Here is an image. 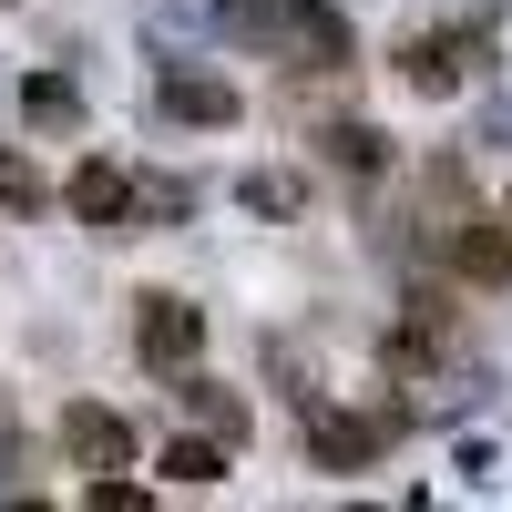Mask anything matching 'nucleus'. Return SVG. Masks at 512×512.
I'll list each match as a JSON object with an SVG mask.
<instances>
[{
    "label": "nucleus",
    "instance_id": "1",
    "mask_svg": "<svg viewBox=\"0 0 512 512\" xmlns=\"http://www.w3.org/2000/svg\"><path fill=\"white\" fill-rule=\"evenodd\" d=\"M154 103H164V123H195V134H226V123L246 113V93H236L226 72H205V62H164Z\"/></svg>",
    "mask_w": 512,
    "mask_h": 512
},
{
    "label": "nucleus",
    "instance_id": "2",
    "mask_svg": "<svg viewBox=\"0 0 512 512\" xmlns=\"http://www.w3.org/2000/svg\"><path fill=\"white\" fill-rule=\"evenodd\" d=\"M62 195H72V216H82V226L134 236V175H123V164H103V154H93V164H72V185H62Z\"/></svg>",
    "mask_w": 512,
    "mask_h": 512
},
{
    "label": "nucleus",
    "instance_id": "3",
    "mask_svg": "<svg viewBox=\"0 0 512 512\" xmlns=\"http://www.w3.org/2000/svg\"><path fill=\"white\" fill-rule=\"evenodd\" d=\"M134 349H144V369H185V359L205 349V318L185 308V297H144V318H134Z\"/></svg>",
    "mask_w": 512,
    "mask_h": 512
},
{
    "label": "nucleus",
    "instance_id": "4",
    "mask_svg": "<svg viewBox=\"0 0 512 512\" xmlns=\"http://www.w3.org/2000/svg\"><path fill=\"white\" fill-rule=\"evenodd\" d=\"M390 431H400V420H308V451H318V472H369V461L379 451H390Z\"/></svg>",
    "mask_w": 512,
    "mask_h": 512
},
{
    "label": "nucleus",
    "instance_id": "5",
    "mask_svg": "<svg viewBox=\"0 0 512 512\" xmlns=\"http://www.w3.org/2000/svg\"><path fill=\"white\" fill-rule=\"evenodd\" d=\"M62 441H72L82 472H123V461H134V431H123L113 410H93V400H72V410H62Z\"/></svg>",
    "mask_w": 512,
    "mask_h": 512
},
{
    "label": "nucleus",
    "instance_id": "6",
    "mask_svg": "<svg viewBox=\"0 0 512 512\" xmlns=\"http://www.w3.org/2000/svg\"><path fill=\"white\" fill-rule=\"evenodd\" d=\"M451 267L472 277V287H502V277H512V236H502L492 216H461V226H451Z\"/></svg>",
    "mask_w": 512,
    "mask_h": 512
},
{
    "label": "nucleus",
    "instance_id": "7",
    "mask_svg": "<svg viewBox=\"0 0 512 512\" xmlns=\"http://www.w3.org/2000/svg\"><path fill=\"white\" fill-rule=\"evenodd\" d=\"M461 52H472V41H441V31H420V41H400V82H410V93H451V82H461Z\"/></svg>",
    "mask_w": 512,
    "mask_h": 512
},
{
    "label": "nucleus",
    "instance_id": "8",
    "mask_svg": "<svg viewBox=\"0 0 512 512\" xmlns=\"http://www.w3.org/2000/svg\"><path fill=\"white\" fill-rule=\"evenodd\" d=\"M21 113H31V134H82V82L72 72H31L21 82Z\"/></svg>",
    "mask_w": 512,
    "mask_h": 512
},
{
    "label": "nucleus",
    "instance_id": "9",
    "mask_svg": "<svg viewBox=\"0 0 512 512\" xmlns=\"http://www.w3.org/2000/svg\"><path fill=\"white\" fill-rule=\"evenodd\" d=\"M328 164H338V175H379V164H390V144H379V123H328Z\"/></svg>",
    "mask_w": 512,
    "mask_h": 512
},
{
    "label": "nucleus",
    "instance_id": "10",
    "mask_svg": "<svg viewBox=\"0 0 512 512\" xmlns=\"http://www.w3.org/2000/svg\"><path fill=\"white\" fill-rule=\"evenodd\" d=\"M175 400H185V410H195L216 441H246V400H236V390H216V379H185Z\"/></svg>",
    "mask_w": 512,
    "mask_h": 512
},
{
    "label": "nucleus",
    "instance_id": "11",
    "mask_svg": "<svg viewBox=\"0 0 512 512\" xmlns=\"http://www.w3.org/2000/svg\"><path fill=\"white\" fill-rule=\"evenodd\" d=\"M164 482H226V441H164Z\"/></svg>",
    "mask_w": 512,
    "mask_h": 512
},
{
    "label": "nucleus",
    "instance_id": "12",
    "mask_svg": "<svg viewBox=\"0 0 512 512\" xmlns=\"http://www.w3.org/2000/svg\"><path fill=\"white\" fill-rule=\"evenodd\" d=\"M246 205L256 216H297V175H246Z\"/></svg>",
    "mask_w": 512,
    "mask_h": 512
},
{
    "label": "nucleus",
    "instance_id": "13",
    "mask_svg": "<svg viewBox=\"0 0 512 512\" xmlns=\"http://www.w3.org/2000/svg\"><path fill=\"white\" fill-rule=\"evenodd\" d=\"M0 205H21V216H31V205H41V175H31L21 154H0Z\"/></svg>",
    "mask_w": 512,
    "mask_h": 512
},
{
    "label": "nucleus",
    "instance_id": "14",
    "mask_svg": "<svg viewBox=\"0 0 512 512\" xmlns=\"http://www.w3.org/2000/svg\"><path fill=\"white\" fill-rule=\"evenodd\" d=\"M11 431H21V420H11V390H0V461H11Z\"/></svg>",
    "mask_w": 512,
    "mask_h": 512
},
{
    "label": "nucleus",
    "instance_id": "15",
    "mask_svg": "<svg viewBox=\"0 0 512 512\" xmlns=\"http://www.w3.org/2000/svg\"><path fill=\"white\" fill-rule=\"evenodd\" d=\"M502 226H512V205H502Z\"/></svg>",
    "mask_w": 512,
    "mask_h": 512
}]
</instances>
